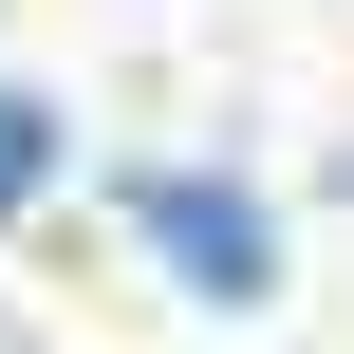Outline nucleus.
I'll list each match as a JSON object with an SVG mask.
<instances>
[{"label":"nucleus","mask_w":354,"mask_h":354,"mask_svg":"<svg viewBox=\"0 0 354 354\" xmlns=\"http://www.w3.org/2000/svg\"><path fill=\"white\" fill-rule=\"evenodd\" d=\"M131 243H149L187 299H261V280H280V224H261L224 168H131Z\"/></svg>","instance_id":"f257e3e1"},{"label":"nucleus","mask_w":354,"mask_h":354,"mask_svg":"<svg viewBox=\"0 0 354 354\" xmlns=\"http://www.w3.org/2000/svg\"><path fill=\"white\" fill-rule=\"evenodd\" d=\"M37 168H56V112H37V93H0V224L37 205Z\"/></svg>","instance_id":"f03ea898"}]
</instances>
